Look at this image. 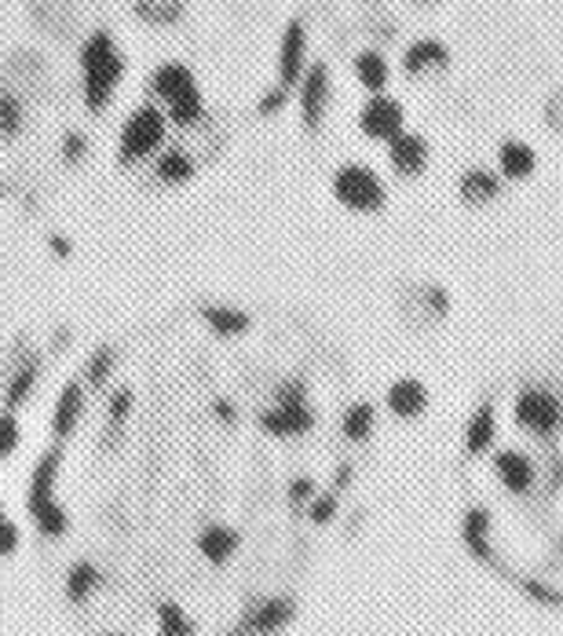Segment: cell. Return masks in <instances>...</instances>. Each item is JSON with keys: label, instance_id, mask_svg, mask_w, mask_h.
Segmentation results:
<instances>
[{"label": "cell", "instance_id": "1", "mask_svg": "<svg viewBox=\"0 0 563 636\" xmlns=\"http://www.w3.org/2000/svg\"><path fill=\"white\" fill-rule=\"evenodd\" d=\"M333 198L351 212H381L384 202H388V191H384V180L370 165L348 161L333 172Z\"/></svg>", "mask_w": 563, "mask_h": 636}, {"label": "cell", "instance_id": "2", "mask_svg": "<svg viewBox=\"0 0 563 636\" xmlns=\"http://www.w3.org/2000/svg\"><path fill=\"white\" fill-rule=\"evenodd\" d=\"M165 121H169V117L150 103L139 106V110H132L128 121H125V128H121L117 161H121V165H132V161L150 158V154L161 147V139H165Z\"/></svg>", "mask_w": 563, "mask_h": 636}, {"label": "cell", "instance_id": "3", "mask_svg": "<svg viewBox=\"0 0 563 636\" xmlns=\"http://www.w3.org/2000/svg\"><path fill=\"white\" fill-rule=\"evenodd\" d=\"M512 421L520 424L523 432L549 439L563 424V403L549 388H523L512 403Z\"/></svg>", "mask_w": 563, "mask_h": 636}, {"label": "cell", "instance_id": "4", "mask_svg": "<svg viewBox=\"0 0 563 636\" xmlns=\"http://www.w3.org/2000/svg\"><path fill=\"white\" fill-rule=\"evenodd\" d=\"M359 128L362 136L381 139V143H392L395 136L406 132V110L399 99L392 96H370L366 106L359 110Z\"/></svg>", "mask_w": 563, "mask_h": 636}, {"label": "cell", "instance_id": "5", "mask_svg": "<svg viewBox=\"0 0 563 636\" xmlns=\"http://www.w3.org/2000/svg\"><path fill=\"white\" fill-rule=\"evenodd\" d=\"M333 96V81L326 63L308 66V74L300 81V117H304V128L308 132H319L322 121H326V110H330Z\"/></svg>", "mask_w": 563, "mask_h": 636}, {"label": "cell", "instance_id": "6", "mask_svg": "<svg viewBox=\"0 0 563 636\" xmlns=\"http://www.w3.org/2000/svg\"><path fill=\"white\" fill-rule=\"evenodd\" d=\"M308 74V30L304 22L293 19L282 33V48H278V85L293 88Z\"/></svg>", "mask_w": 563, "mask_h": 636}, {"label": "cell", "instance_id": "7", "mask_svg": "<svg viewBox=\"0 0 563 636\" xmlns=\"http://www.w3.org/2000/svg\"><path fill=\"white\" fill-rule=\"evenodd\" d=\"M490 465H494V476H498L501 487L509 490V494H516V498L531 494L534 483H538V465H534V461L523 454V450H516V446H509V450H498Z\"/></svg>", "mask_w": 563, "mask_h": 636}, {"label": "cell", "instance_id": "8", "mask_svg": "<svg viewBox=\"0 0 563 636\" xmlns=\"http://www.w3.org/2000/svg\"><path fill=\"white\" fill-rule=\"evenodd\" d=\"M428 388L417 377H399L392 381V388L384 392V406H388V414L395 421H417V417L428 414Z\"/></svg>", "mask_w": 563, "mask_h": 636}, {"label": "cell", "instance_id": "9", "mask_svg": "<svg viewBox=\"0 0 563 636\" xmlns=\"http://www.w3.org/2000/svg\"><path fill=\"white\" fill-rule=\"evenodd\" d=\"M388 165H392L395 176H403V180H414L421 172L428 169V143L425 136H417V132H403V136H395L388 143Z\"/></svg>", "mask_w": 563, "mask_h": 636}, {"label": "cell", "instance_id": "10", "mask_svg": "<svg viewBox=\"0 0 563 636\" xmlns=\"http://www.w3.org/2000/svg\"><path fill=\"white\" fill-rule=\"evenodd\" d=\"M59 461H63V454H59V450H48V454L37 461V468H33L30 490H26V509H30L33 520H37L44 509H52L55 505V476H59Z\"/></svg>", "mask_w": 563, "mask_h": 636}, {"label": "cell", "instance_id": "11", "mask_svg": "<svg viewBox=\"0 0 563 636\" xmlns=\"http://www.w3.org/2000/svg\"><path fill=\"white\" fill-rule=\"evenodd\" d=\"M121 74H125V55L117 52L114 59H107V63L92 66V70H85V103L88 110H103V106L110 103V96H114L117 81H121Z\"/></svg>", "mask_w": 563, "mask_h": 636}, {"label": "cell", "instance_id": "12", "mask_svg": "<svg viewBox=\"0 0 563 636\" xmlns=\"http://www.w3.org/2000/svg\"><path fill=\"white\" fill-rule=\"evenodd\" d=\"M293 600H282V596H275V600H264V604L256 607V611H249V618L242 622V629H238V636H271L278 633V629L289 626V618H293Z\"/></svg>", "mask_w": 563, "mask_h": 636}, {"label": "cell", "instance_id": "13", "mask_svg": "<svg viewBox=\"0 0 563 636\" xmlns=\"http://www.w3.org/2000/svg\"><path fill=\"white\" fill-rule=\"evenodd\" d=\"M260 428L271 435H282V439H289V435H304L315 428V414L308 410V403L304 406H275V410H267V414H260Z\"/></svg>", "mask_w": 563, "mask_h": 636}, {"label": "cell", "instance_id": "14", "mask_svg": "<svg viewBox=\"0 0 563 636\" xmlns=\"http://www.w3.org/2000/svg\"><path fill=\"white\" fill-rule=\"evenodd\" d=\"M494 439H498V414H494V403H483L465 428V454L468 457L490 454Z\"/></svg>", "mask_w": 563, "mask_h": 636}, {"label": "cell", "instance_id": "15", "mask_svg": "<svg viewBox=\"0 0 563 636\" xmlns=\"http://www.w3.org/2000/svg\"><path fill=\"white\" fill-rule=\"evenodd\" d=\"M194 88H198L194 85V74L183 63H165L154 70V77H150V92L158 99H165V103H176V99L194 92Z\"/></svg>", "mask_w": 563, "mask_h": 636}, {"label": "cell", "instance_id": "16", "mask_svg": "<svg viewBox=\"0 0 563 636\" xmlns=\"http://www.w3.org/2000/svg\"><path fill=\"white\" fill-rule=\"evenodd\" d=\"M498 169L505 180H527L538 169V154L523 139H505L498 150Z\"/></svg>", "mask_w": 563, "mask_h": 636}, {"label": "cell", "instance_id": "17", "mask_svg": "<svg viewBox=\"0 0 563 636\" xmlns=\"http://www.w3.org/2000/svg\"><path fill=\"white\" fill-rule=\"evenodd\" d=\"M81 410H85V392H81L77 381H70L63 392H59V399H55V414H52L55 439H66V435L74 432L77 421H81Z\"/></svg>", "mask_w": 563, "mask_h": 636}, {"label": "cell", "instance_id": "18", "mask_svg": "<svg viewBox=\"0 0 563 636\" xmlns=\"http://www.w3.org/2000/svg\"><path fill=\"white\" fill-rule=\"evenodd\" d=\"M355 81H359L370 96H384V88L392 81V70H388V59H384L377 48H366V52L355 55Z\"/></svg>", "mask_w": 563, "mask_h": 636}, {"label": "cell", "instance_id": "19", "mask_svg": "<svg viewBox=\"0 0 563 636\" xmlns=\"http://www.w3.org/2000/svg\"><path fill=\"white\" fill-rule=\"evenodd\" d=\"M432 66H450L447 44L432 41V37H421V41H414L403 52V70L410 77L425 74V70H432Z\"/></svg>", "mask_w": 563, "mask_h": 636}, {"label": "cell", "instance_id": "20", "mask_svg": "<svg viewBox=\"0 0 563 636\" xmlns=\"http://www.w3.org/2000/svg\"><path fill=\"white\" fill-rule=\"evenodd\" d=\"M457 194H461L465 205H487L501 194V176H494L487 169H468L461 176V183H457Z\"/></svg>", "mask_w": 563, "mask_h": 636}, {"label": "cell", "instance_id": "21", "mask_svg": "<svg viewBox=\"0 0 563 636\" xmlns=\"http://www.w3.org/2000/svg\"><path fill=\"white\" fill-rule=\"evenodd\" d=\"M198 549H202V556L209 563H227L234 556V549H238V534H234L231 527H224V523H213V527H205L202 534H198Z\"/></svg>", "mask_w": 563, "mask_h": 636}, {"label": "cell", "instance_id": "22", "mask_svg": "<svg viewBox=\"0 0 563 636\" xmlns=\"http://www.w3.org/2000/svg\"><path fill=\"white\" fill-rule=\"evenodd\" d=\"M377 428V406L373 403H351L344 414H340V435L351 439V443H366Z\"/></svg>", "mask_w": 563, "mask_h": 636}, {"label": "cell", "instance_id": "23", "mask_svg": "<svg viewBox=\"0 0 563 636\" xmlns=\"http://www.w3.org/2000/svg\"><path fill=\"white\" fill-rule=\"evenodd\" d=\"M202 318L209 322V329H213V333H220V337H238V333H245V329H249V322H253V318L245 315V311L224 308V304H205Z\"/></svg>", "mask_w": 563, "mask_h": 636}, {"label": "cell", "instance_id": "24", "mask_svg": "<svg viewBox=\"0 0 563 636\" xmlns=\"http://www.w3.org/2000/svg\"><path fill=\"white\" fill-rule=\"evenodd\" d=\"M172 121L176 128H191V125H198L205 117V99H202V92L194 88V92H187V96H180L176 103H169V114H165Z\"/></svg>", "mask_w": 563, "mask_h": 636}, {"label": "cell", "instance_id": "25", "mask_svg": "<svg viewBox=\"0 0 563 636\" xmlns=\"http://www.w3.org/2000/svg\"><path fill=\"white\" fill-rule=\"evenodd\" d=\"M96 585H99V571L92 567V563H74V567H70V574H66V596H70L74 604L88 600Z\"/></svg>", "mask_w": 563, "mask_h": 636}, {"label": "cell", "instance_id": "26", "mask_svg": "<svg viewBox=\"0 0 563 636\" xmlns=\"http://www.w3.org/2000/svg\"><path fill=\"white\" fill-rule=\"evenodd\" d=\"M194 176V161L183 154V150H165L158 158V180L161 183H183V180H191Z\"/></svg>", "mask_w": 563, "mask_h": 636}, {"label": "cell", "instance_id": "27", "mask_svg": "<svg viewBox=\"0 0 563 636\" xmlns=\"http://www.w3.org/2000/svg\"><path fill=\"white\" fill-rule=\"evenodd\" d=\"M114 55H117L114 37H110L107 30H96L85 44H81V70H92V66L107 63V59H114Z\"/></svg>", "mask_w": 563, "mask_h": 636}, {"label": "cell", "instance_id": "28", "mask_svg": "<svg viewBox=\"0 0 563 636\" xmlns=\"http://www.w3.org/2000/svg\"><path fill=\"white\" fill-rule=\"evenodd\" d=\"M158 633L161 636H194V622L187 618L180 604H161L158 607Z\"/></svg>", "mask_w": 563, "mask_h": 636}, {"label": "cell", "instance_id": "29", "mask_svg": "<svg viewBox=\"0 0 563 636\" xmlns=\"http://www.w3.org/2000/svg\"><path fill=\"white\" fill-rule=\"evenodd\" d=\"M33 384H37V359L22 362L19 370H15V377H11V384H8V406H11V410L30 399Z\"/></svg>", "mask_w": 563, "mask_h": 636}, {"label": "cell", "instance_id": "30", "mask_svg": "<svg viewBox=\"0 0 563 636\" xmlns=\"http://www.w3.org/2000/svg\"><path fill=\"white\" fill-rule=\"evenodd\" d=\"M136 15H143L147 22H176L183 15V4L180 0H139L136 4Z\"/></svg>", "mask_w": 563, "mask_h": 636}, {"label": "cell", "instance_id": "31", "mask_svg": "<svg viewBox=\"0 0 563 636\" xmlns=\"http://www.w3.org/2000/svg\"><path fill=\"white\" fill-rule=\"evenodd\" d=\"M22 125V110L15 103V96L8 92H0V136H15Z\"/></svg>", "mask_w": 563, "mask_h": 636}, {"label": "cell", "instance_id": "32", "mask_svg": "<svg viewBox=\"0 0 563 636\" xmlns=\"http://www.w3.org/2000/svg\"><path fill=\"white\" fill-rule=\"evenodd\" d=\"M110 366H114V348H99L96 355H92V362H88V384L99 388V384L110 377Z\"/></svg>", "mask_w": 563, "mask_h": 636}, {"label": "cell", "instance_id": "33", "mask_svg": "<svg viewBox=\"0 0 563 636\" xmlns=\"http://www.w3.org/2000/svg\"><path fill=\"white\" fill-rule=\"evenodd\" d=\"M523 593L531 596L534 604H545V607H560V604H563V596H560V593H556L553 585L531 582V578H527V582H523Z\"/></svg>", "mask_w": 563, "mask_h": 636}, {"label": "cell", "instance_id": "34", "mask_svg": "<svg viewBox=\"0 0 563 636\" xmlns=\"http://www.w3.org/2000/svg\"><path fill=\"white\" fill-rule=\"evenodd\" d=\"M19 446V421L15 414H0V457H8Z\"/></svg>", "mask_w": 563, "mask_h": 636}, {"label": "cell", "instance_id": "35", "mask_svg": "<svg viewBox=\"0 0 563 636\" xmlns=\"http://www.w3.org/2000/svg\"><path fill=\"white\" fill-rule=\"evenodd\" d=\"M333 512H337V494H322V498H315L308 505V516L311 523H330Z\"/></svg>", "mask_w": 563, "mask_h": 636}, {"label": "cell", "instance_id": "36", "mask_svg": "<svg viewBox=\"0 0 563 636\" xmlns=\"http://www.w3.org/2000/svg\"><path fill=\"white\" fill-rule=\"evenodd\" d=\"M15 549H19V527L0 516V556H11Z\"/></svg>", "mask_w": 563, "mask_h": 636}, {"label": "cell", "instance_id": "37", "mask_svg": "<svg viewBox=\"0 0 563 636\" xmlns=\"http://www.w3.org/2000/svg\"><path fill=\"white\" fill-rule=\"evenodd\" d=\"M85 150H88L85 136H77V132H70V136L63 139V158H66V161H81V158H85Z\"/></svg>", "mask_w": 563, "mask_h": 636}, {"label": "cell", "instance_id": "38", "mask_svg": "<svg viewBox=\"0 0 563 636\" xmlns=\"http://www.w3.org/2000/svg\"><path fill=\"white\" fill-rule=\"evenodd\" d=\"M311 494H315V483H311V479H297V483L289 487V498H293V505H304V501L311 505V501H315Z\"/></svg>", "mask_w": 563, "mask_h": 636}, {"label": "cell", "instance_id": "39", "mask_svg": "<svg viewBox=\"0 0 563 636\" xmlns=\"http://www.w3.org/2000/svg\"><path fill=\"white\" fill-rule=\"evenodd\" d=\"M286 96H289V88H282V85H278L275 92H271V96H264V99H260V114H275L278 106H286Z\"/></svg>", "mask_w": 563, "mask_h": 636}, {"label": "cell", "instance_id": "40", "mask_svg": "<svg viewBox=\"0 0 563 636\" xmlns=\"http://www.w3.org/2000/svg\"><path fill=\"white\" fill-rule=\"evenodd\" d=\"M128 406H132V392H117L110 399V421H125Z\"/></svg>", "mask_w": 563, "mask_h": 636}, {"label": "cell", "instance_id": "41", "mask_svg": "<svg viewBox=\"0 0 563 636\" xmlns=\"http://www.w3.org/2000/svg\"><path fill=\"white\" fill-rule=\"evenodd\" d=\"M52 253H59V256H70V242H66V238H59V234H52Z\"/></svg>", "mask_w": 563, "mask_h": 636}, {"label": "cell", "instance_id": "42", "mask_svg": "<svg viewBox=\"0 0 563 636\" xmlns=\"http://www.w3.org/2000/svg\"><path fill=\"white\" fill-rule=\"evenodd\" d=\"M216 417H224V421H234V410H231V403H216Z\"/></svg>", "mask_w": 563, "mask_h": 636}, {"label": "cell", "instance_id": "43", "mask_svg": "<svg viewBox=\"0 0 563 636\" xmlns=\"http://www.w3.org/2000/svg\"><path fill=\"white\" fill-rule=\"evenodd\" d=\"M560 556H563V534H560Z\"/></svg>", "mask_w": 563, "mask_h": 636}, {"label": "cell", "instance_id": "44", "mask_svg": "<svg viewBox=\"0 0 563 636\" xmlns=\"http://www.w3.org/2000/svg\"><path fill=\"white\" fill-rule=\"evenodd\" d=\"M107 636H121V633H107Z\"/></svg>", "mask_w": 563, "mask_h": 636}, {"label": "cell", "instance_id": "45", "mask_svg": "<svg viewBox=\"0 0 563 636\" xmlns=\"http://www.w3.org/2000/svg\"><path fill=\"white\" fill-rule=\"evenodd\" d=\"M0 516H4V512H0Z\"/></svg>", "mask_w": 563, "mask_h": 636}, {"label": "cell", "instance_id": "46", "mask_svg": "<svg viewBox=\"0 0 563 636\" xmlns=\"http://www.w3.org/2000/svg\"><path fill=\"white\" fill-rule=\"evenodd\" d=\"M560 428H563V424H560Z\"/></svg>", "mask_w": 563, "mask_h": 636}]
</instances>
